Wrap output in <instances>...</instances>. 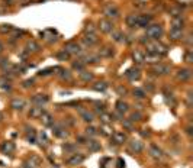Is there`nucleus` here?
I'll list each match as a JSON object with an SVG mask.
<instances>
[{
    "label": "nucleus",
    "mask_w": 193,
    "mask_h": 168,
    "mask_svg": "<svg viewBox=\"0 0 193 168\" xmlns=\"http://www.w3.org/2000/svg\"><path fill=\"white\" fill-rule=\"evenodd\" d=\"M147 52H151V54H157V55H164V54H167V51L168 48L164 44H161V42L158 41H150L147 44Z\"/></svg>",
    "instance_id": "f257e3e1"
},
{
    "label": "nucleus",
    "mask_w": 193,
    "mask_h": 168,
    "mask_svg": "<svg viewBox=\"0 0 193 168\" xmlns=\"http://www.w3.org/2000/svg\"><path fill=\"white\" fill-rule=\"evenodd\" d=\"M151 41H158L161 36L164 35V29L161 25H157V23H152V25L147 26V34H145Z\"/></svg>",
    "instance_id": "f03ea898"
},
{
    "label": "nucleus",
    "mask_w": 193,
    "mask_h": 168,
    "mask_svg": "<svg viewBox=\"0 0 193 168\" xmlns=\"http://www.w3.org/2000/svg\"><path fill=\"white\" fill-rule=\"evenodd\" d=\"M103 15L106 16V19H118V17L121 16V13H119V9L115 6V4H106L105 9H103Z\"/></svg>",
    "instance_id": "7ed1b4c3"
},
{
    "label": "nucleus",
    "mask_w": 193,
    "mask_h": 168,
    "mask_svg": "<svg viewBox=\"0 0 193 168\" xmlns=\"http://www.w3.org/2000/svg\"><path fill=\"white\" fill-rule=\"evenodd\" d=\"M151 72L154 76H167V74H170V67L166 64H154L151 68Z\"/></svg>",
    "instance_id": "20e7f679"
},
{
    "label": "nucleus",
    "mask_w": 193,
    "mask_h": 168,
    "mask_svg": "<svg viewBox=\"0 0 193 168\" xmlns=\"http://www.w3.org/2000/svg\"><path fill=\"white\" fill-rule=\"evenodd\" d=\"M64 51H67L70 55H80L81 54V46L77 44V42L71 41V42H67L65 44V46H64Z\"/></svg>",
    "instance_id": "39448f33"
},
{
    "label": "nucleus",
    "mask_w": 193,
    "mask_h": 168,
    "mask_svg": "<svg viewBox=\"0 0 193 168\" xmlns=\"http://www.w3.org/2000/svg\"><path fill=\"white\" fill-rule=\"evenodd\" d=\"M151 15H137V28H147L148 25H151Z\"/></svg>",
    "instance_id": "423d86ee"
},
{
    "label": "nucleus",
    "mask_w": 193,
    "mask_h": 168,
    "mask_svg": "<svg viewBox=\"0 0 193 168\" xmlns=\"http://www.w3.org/2000/svg\"><path fill=\"white\" fill-rule=\"evenodd\" d=\"M99 29L102 32H105V34H110L113 30V23L109 19H100L99 21Z\"/></svg>",
    "instance_id": "0eeeda50"
},
{
    "label": "nucleus",
    "mask_w": 193,
    "mask_h": 168,
    "mask_svg": "<svg viewBox=\"0 0 193 168\" xmlns=\"http://www.w3.org/2000/svg\"><path fill=\"white\" fill-rule=\"evenodd\" d=\"M129 151L131 152H135V154H139V152L144 151V143L138 139H132L129 142Z\"/></svg>",
    "instance_id": "6e6552de"
},
{
    "label": "nucleus",
    "mask_w": 193,
    "mask_h": 168,
    "mask_svg": "<svg viewBox=\"0 0 193 168\" xmlns=\"http://www.w3.org/2000/svg\"><path fill=\"white\" fill-rule=\"evenodd\" d=\"M44 113H45L44 106H35V107H31V110H29V118L31 119H41V116Z\"/></svg>",
    "instance_id": "1a4fd4ad"
},
{
    "label": "nucleus",
    "mask_w": 193,
    "mask_h": 168,
    "mask_svg": "<svg viewBox=\"0 0 193 168\" xmlns=\"http://www.w3.org/2000/svg\"><path fill=\"white\" fill-rule=\"evenodd\" d=\"M50 101V97L46 96V94H35L34 97H32V103H34L35 106H44L46 105Z\"/></svg>",
    "instance_id": "9d476101"
},
{
    "label": "nucleus",
    "mask_w": 193,
    "mask_h": 168,
    "mask_svg": "<svg viewBox=\"0 0 193 168\" xmlns=\"http://www.w3.org/2000/svg\"><path fill=\"white\" fill-rule=\"evenodd\" d=\"M83 161H84V155L83 154H80V152H77V154H73V155L68 158L67 164L68 165H80Z\"/></svg>",
    "instance_id": "9b49d317"
},
{
    "label": "nucleus",
    "mask_w": 193,
    "mask_h": 168,
    "mask_svg": "<svg viewBox=\"0 0 193 168\" xmlns=\"http://www.w3.org/2000/svg\"><path fill=\"white\" fill-rule=\"evenodd\" d=\"M176 77L179 81H187V80H190V77H192V71H190L189 68H183V70H179V71H177Z\"/></svg>",
    "instance_id": "f8f14e48"
},
{
    "label": "nucleus",
    "mask_w": 193,
    "mask_h": 168,
    "mask_svg": "<svg viewBox=\"0 0 193 168\" xmlns=\"http://www.w3.org/2000/svg\"><path fill=\"white\" fill-rule=\"evenodd\" d=\"M112 139H113V143L122 145V143L126 142L128 136H126V133H123V132H113V133H112Z\"/></svg>",
    "instance_id": "ddd939ff"
},
{
    "label": "nucleus",
    "mask_w": 193,
    "mask_h": 168,
    "mask_svg": "<svg viewBox=\"0 0 193 168\" xmlns=\"http://www.w3.org/2000/svg\"><path fill=\"white\" fill-rule=\"evenodd\" d=\"M52 133H54L57 138H65L68 135V132L64 129L63 125H52Z\"/></svg>",
    "instance_id": "4468645a"
},
{
    "label": "nucleus",
    "mask_w": 193,
    "mask_h": 168,
    "mask_svg": "<svg viewBox=\"0 0 193 168\" xmlns=\"http://www.w3.org/2000/svg\"><path fill=\"white\" fill-rule=\"evenodd\" d=\"M97 36L96 34H84V38H83V44L86 46H92L94 44H97Z\"/></svg>",
    "instance_id": "2eb2a0df"
},
{
    "label": "nucleus",
    "mask_w": 193,
    "mask_h": 168,
    "mask_svg": "<svg viewBox=\"0 0 193 168\" xmlns=\"http://www.w3.org/2000/svg\"><path fill=\"white\" fill-rule=\"evenodd\" d=\"M148 152H150V155H151L152 158H155V160H160V158L163 156V151H161L157 145H154V143H151V145H150Z\"/></svg>",
    "instance_id": "dca6fc26"
},
{
    "label": "nucleus",
    "mask_w": 193,
    "mask_h": 168,
    "mask_svg": "<svg viewBox=\"0 0 193 168\" xmlns=\"http://www.w3.org/2000/svg\"><path fill=\"white\" fill-rule=\"evenodd\" d=\"M125 76L129 81H135L141 77V72H139L138 68H131V70H128V71L125 72Z\"/></svg>",
    "instance_id": "f3484780"
},
{
    "label": "nucleus",
    "mask_w": 193,
    "mask_h": 168,
    "mask_svg": "<svg viewBox=\"0 0 193 168\" xmlns=\"http://www.w3.org/2000/svg\"><path fill=\"white\" fill-rule=\"evenodd\" d=\"M0 151L3 152V154H12L13 151H15V143L10 142V141H6V142H3L2 145H0Z\"/></svg>",
    "instance_id": "a211bd4d"
},
{
    "label": "nucleus",
    "mask_w": 193,
    "mask_h": 168,
    "mask_svg": "<svg viewBox=\"0 0 193 168\" xmlns=\"http://www.w3.org/2000/svg\"><path fill=\"white\" fill-rule=\"evenodd\" d=\"M25 100L23 99H19V97H16V99H13L12 101H10V107H12L13 110H22L23 107H25Z\"/></svg>",
    "instance_id": "6ab92c4d"
},
{
    "label": "nucleus",
    "mask_w": 193,
    "mask_h": 168,
    "mask_svg": "<svg viewBox=\"0 0 193 168\" xmlns=\"http://www.w3.org/2000/svg\"><path fill=\"white\" fill-rule=\"evenodd\" d=\"M183 28H185V19H183L181 16L173 17V21H171V29H181V30H183Z\"/></svg>",
    "instance_id": "aec40b11"
},
{
    "label": "nucleus",
    "mask_w": 193,
    "mask_h": 168,
    "mask_svg": "<svg viewBox=\"0 0 193 168\" xmlns=\"http://www.w3.org/2000/svg\"><path fill=\"white\" fill-rule=\"evenodd\" d=\"M115 54V51L112 46H103L99 52V57H103V58H112Z\"/></svg>",
    "instance_id": "412c9836"
},
{
    "label": "nucleus",
    "mask_w": 193,
    "mask_h": 168,
    "mask_svg": "<svg viewBox=\"0 0 193 168\" xmlns=\"http://www.w3.org/2000/svg\"><path fill=\"white\" fill-rule=\"evenodd\" d=\"M168 36H170L171 41H180V39H183V30L181 29H170Z\"/></svg>",
    "instance_id": "4be33fe9"
},
{
    "label": "nucleus",
    "mask_w": 193,
    "mask_h": 168,
    "mask_svg": "<svg viewBox=\"0 0 193 168\" xmlns=\"http://www.w3.org/2000/svg\"><path fill=\"white\" fill-rule=\"evenodd\" d=\"M160 61V55L157 54H151V52H147V55H144V63L148 64H158Z\"/></svg>",
    "instance_id": "5701e85b"
},
{
    "label": "nucleus",
    "mask_w": 193,
    "mask_h": 168,
    "mask_svg": "<svg viewBox=\"0 0 193 168\" xmlns=\"http://www.w3.org/2000/svg\"><path fill=\"white\" fill-rule=\"evenodd\" d=\"M128 110H129V106H128V103H126V101H123V100L116 101V112H118V113L125 114Z\"/></svg>",
    "instance_id": "b1692460"
},
{
    "label": "nucleus",
    "mask_w": 193,
    "mask_h": 168,
    "mask_svg": "<svg viewBox=\"0 0 193 168\" xmlns=\"http://www.w3.org/2000/svg\"><path fill=\"white\" fill-rule=\"evenodd\" d=\"M87 148H89V151H92V152H97V151H100V142H97L96 139H90V141H87Z\"/></svg>",
    "instance_id": "393cba45"
},
{
    "label": "nucleus",
    "mask_w": 193,
    "mask_h": 168,
    "mask_svg": "<svg viewBox=\"0 0 193 168\" xmlns=\"http://www.w3.org/2000/svg\"><path fill=\"white\" fill-rule=\"evenodd\" d=\"M132 59H134L137 64L144 63V52L141 49H134L132 51Z\"/></svg>",
    "instance_id": "a878e982"
},
{
    "label": "nucleus",
    "mask_w": 193,
    "mask_h": 168,
    "mask_svg": "<svg viewBox=\"0 0 193 168\" xmlns=\"http://www.w3.org/2000/svg\"><path fill=\"white\" fill-rule=\"evenodd\" d=\"M80 114H81V119H83L84 122H93L94 120V114L92 112H89V110H80Z\"/></svg>",
    "instance_id": "bb28decb"
},
{
    "label": "nucleus",
    "mask_w": 193,
    "mask_h": 168,
    "mask_svg": "<svg viewBox=\"0 0 193 168\" xmlns=\"http://www.w3.org/2000/svg\"><path fill=\"white\" fill-rule=\"evenodd\" d=\"M41 120H42V125H45V126H52L54 125V119H52V116H51L50 113H44L41 116Z\"/></svg>",
    "instance_id": "cd10ccee"
},
{
    "label": "nucleus",
    "mask_w": 193,
    "mask_h": 168,
    "mask_svg": "<svg viewBox=\"0 0 193 168\" xmlns=\"http://www.w3.org/2000/svg\"><path fill=\"white\" fill-rule=\"evenodd\" d=\"M132 94H134L135 99H139V100H142V99L147 97V93L144 91L142 88H135L134 91H132Z\"/></svg>",
    "instance_id": "c85d7f7f"
},
{
    "label": "nucleus",
    "mask_w": 193,
    "mask_h": 168,
    "mask_svg": "<svg viewBox=\"0 0 193 168\" xmlns=\"http://www.w3.org/2000/svg\"><path fill=\"white\" fill-rule=\"evenodd\" d=\"M110 34H112V38H113V41H116V42H123V41H125V35L122 34V32L112 30Z\"/></svg>",
    "instance_id": "c756f323"
},
{
    "label": "nucleus",
    "mask_w": 193,
    "mask_h": 168,
    "mask_svg": "<svg viewBox=\"0 0 193 168\" xmlns=\"http://www.w3.org/2000/svg\"><path fill=\"white\" fill-rule=\"evenodd\" d=\"M126 25L129 28H137V15H129L126 17Z\"/></svg>",
    "instance_id": "7c9ffc66"
},
{
    "label": "nucleus",
    "mask_w": 193,
    "mask_h": 168,
    "mask_svg": "<svg viewBox=\"0 0 193 168\" xmlns=\"http://www.w3.org/2000/svg\"><path fill=\"white\" fill-rule=\"evenodd\" d=\"M100 120L105 123V125H109V123L113 120V116H112V114H109V113H105V112H103V113L100 114Z\"/></svg>",
    "instance_id": "2f4dec72"
},
{
    "label": "nucleus",
    "mask_w": 193,
    "mask_h": 168,
    "mask_svg": "<svg viewBox=\"0 0 193 168\" xmlns=\"http://www.w3.org/2000/svg\"><path fill=\"white\" fill-rule=\"evenodd\" d=\"M80 78H81V80L83 81H92L93 80V74L92 72H87V71H81L80 72Z\"/></svg>",
    "instance_id": "473e14b6"
},
{
    "label": "nucleus",
    "mask_w": 193,
    "mask_h": 168,
    "mask_svg": "<svg viewBox=\"0 0 193 168\" xmlns=\"http://www.w3.org/2000/svg\"><path fill=\"white\" fill-rule=\"evenodd\" d=\"M12 30H13V26L9 25V23L0 25V34H9V32H12Z\"/></svg>",
    "instance_id": "72a5a7b5"
},
{
    "label": "nucleus",
    "mask_w": 193,
    "mask_h": 168,
    "mask_svg": "<svg viewBox=\"0 0 193 168\" xmlns=\"http://www.w3.org/2000/svg\"><path fill=\"white\" fill-rule=\"evenodd\" d=\"M57 58L60 59V61H67L68 58H70V54H68L67 51H64V49H61L58 52V54H57Z\"/></svg>",
    "instance_id": "f704fd0d"
},
{
    "label": "nucleus",
    "mask_w": 193,
    "mask_h": 168,
    "mask_svg": "<svg viewBox=\"0 0 193 168\" xmlns=\"http://www.w3.org/2000/svg\"><path fill=\"white\" fill-rule=\"evenodd\" d=\"M93 88L97 90V91H105L106 88H108V84L103 83V81H99V83H96L94 86H93Z\"/></svg>",
    "instance_id": "c9c22d12"
},
{
    "label": "nucleus",
    "mask_w": 193,
    "mask_h": 168,
    "mask_svg": "<svg viewBox=\"0 0 193 168\" xmlns=\"http://www.w3.org/2000/svg\"><path fill=\"white\" fill-rule=\"evenodd\" d=\"M26 46L29 48L28 51H32V52H38V51H39V45H38V44H36L35 41H29Z\"/></svg>",
    "instance_id": "e433bc0d"
},
{
    "label": "nucleus",
    "mask_w": 193,
    "mask_h": 168,
    "mask_svg": "<svg viewBox=\"0 0 193 168\" xmlns=\"http://www.w3.org/2000/svg\"><path fill=\"white\" fill-rule=\"evenodd\" d=\"M83 32L84 34H96V28L93 26V23H86Z\"/></svg>",
    "instance_id": "4c0bfd02"
},
{
    "label": "nucleus",
    "mask_w": 193,
    "mask_h": 168,
    "mask_svg": "<svg viewBox=\"0 0 193 168\" xmlns=\"http://www.w3.org/2000/svg\"><path fill=\"white\" fill-rule=\"evenodd\" d=\"M129 120L131 122H138V120H142V113H139V112H135L129 116Z\"/></svg>",
    "instance_id": "58836bf2"
},
{
    "label": "nucleus",
    "mask_w": 193,
    "mask_h": 168,
    "mask_svg": "<svg viewBox=\"0 0 193 168\" xmlns=\"http://www.w3.org/2000/svg\"><path fill=\"white\" fill-rule=\"evenodd\" d=\"M0 87L3 90H10L12 86H10V81H7L6 78H0Z\"/></svg>",
    "instance_id": "ea45409f"
},
{
    "label": "nucleus",
    "mask_w": 193,
    "mask_h": 168,
    "mask_svg": "<svg viewBox=\"0 0 193 168\" xmlns=\"http://www.w3.org/2000/svg\"><path fill=\"white\" fill-rule=\"evenodd\" d=\"M61 72H58V76L61 77V80H70L71 78V74H70V71H67V70H60Z\"/></svg>",
    "instance_id": "a19ab883"
},
{
    "label": "nucleus",
    "mask_w": 193,
    "mask_h": 168,
    "mask_svg": "<svg viewBox=\"0 0 193 168\" xmlns=\"http://www.w3.org/2000/svg\"><path fill=\"white\" fill-rule=\"evenodd\" d=\"M96 133H97V129L94 126H87V128H86V135H87V136H94Z\"/></svg>",
    "instance_id": "79ce46f5"
},
{
    "label": "nucleus",
    "mask_w": 193,
    "mask_h": 168,
    "mask_svg": "<svg viewBox=\"0 0 193 168\" xmlns=\"http://www.w3.org/2000/svg\"><path fill=\"white\" fill-rule=\"evenodd\" d=\"M168 12H170V15H171L173 17H179V16H181V10H180L179 7H171L170 10H168Z\"/></svg>",
    "instance_id": "37998d69"
},
{
    "label": "nucleus",
    "mask_w": 193,
    "mask_h": 168,
    "mask_svg": "<svg viewBox=\"0 0 193 168\" xmlns=\"http://www.w3.org/2000/svg\"><path fill=\"white\" fill-rule=\"evenodd\" d=\"M73 68L74 70H79V71H83V68H84V63L80 59V61H77V63H73Z\"/></svg>",
    "instance_id": "c03bdc74"
},
{
    "label": "nucleus",
    "mask_w": 193,
    "mask_h": 168,
    "mask_svg": "<svg viewBox=\"0 0 193 168\" xmlns=\"http://www.w3.org/2000/svg\"><path fill=\"white\" fill-rule=\"evenodd\" d=\"M185 61L187 64H192L193 63V55H192V51H187V52H186V55H185Z\"/></svg>",
    "instance_id": "a18cd8bd"
},
{
    "label": "nucleus",
    "mask_w": 193,
    "mask_h": 168,
    "mask_svg": "<svg viewBox=\"0 0 193 168\" xmlns=\"http://www.w3.org/2000/svg\"><path fill=\"white\" fill-rule=\"evenodd\" d=\"M102 135H105V136H109V135H112V130H109V128H108V125H105L103 128L100 129Z\"/></svg>",
    "instance_id": "49530a36"
},
{
    "label": "nucleus",
    "mask_w": 193,
    "mask_h": 168,
    "mask_svg": "<svg viewBox=\"0 0 193 168\" xmlns=\"http://www.w3.org/2000/svg\"><path fill=\"white\" fill-rule=\"evenodd\" d=\"M116 91H118V94H119V96H125L126 93H128V90H126L125 87H122V86H119V87L116 88Z\"/></svg>",
    "instance_id": "de8ad7c7"
},
{
    "label": "nucleus",
    "mask_w": 193,
    "mask_h": 168,
    "mask_svg": "<svg viewBox=\"0 0 193 168\" xmlns=\"http://www.w3.org/2000/svg\"><path fill=\"white\" fill-rule=\"evenodd\" d=\"M74 149H76V147H74V145H70V143H65V145H64V151L74 152Z\"/></svg>",
    "instance_id": "09e8293b"
},
{
    "label": "nucleus",
    "mask_w": 193,
    "mask_h": 168,
    "mask_svg": "<svg viewBox=\"0 0 193 168\" xmlns=\"http://www.w3.org/2000/svg\"><path fill=\"white\" fill-rule=\"evenodd\" d=\"M123 126H125L126 129H132V122H131L129 119H123Z\"/></svg>",
    "instance_id": "8fccbe9b"
},
{
    "label": "nucleus",
    "mask_w": 193,
    "mask_h": 168,
    "mask_svg": "<svg viewBox=\"0 0 193 168\" xmlns=\"http://www.w3.org/2000/svg\"><path fill=\"white\" fill-rule=\"evenodd\" d=\"M186 44H187L189 46L192 45V35H190V34L187 35V36H186Z\"/></svg>",
    "instance_id": "3c124183"
},
{
    "label": "nucleus",
    "mask_w": 193,
    "mask_h": 168,
    "mask_svg": "<svg viewBox=\"0 0 193 168\" xmlns=\"http://www.w3.org/2000/svg\"><path fill=\"white\" fill-rule=\"evenodd\" d=\"M77 142H79V143H86L87 141H86L83 136H77Z\"/></svg>",
    "instance_id": "603ef678"
},
{
    "label": "nucleus",
    "mask_w": 193,
    "mask_h": 168,
    "mask_svg": "<svg viewBox=\"0 0 193 168\" xmlns=\"http://www.w3.org/2000/svg\"><path fill=\"white\" fill-rule=\"evenodd\" d=\"M145 88H147V90H150V91H152V90H154V86H152L151 83H147V84H145Z\"/></svg>",
    "instance_id": "864d4df0"
},
{
    "label": "nucleus",
    "mask_w": 193,
    "mask_h": 168,
    "mask_svg": "<svg viewBox=\"0 0 193 168\" xmlns=\"http://www.w3.org/2000/svg\"><path fill=\"white\" fill-rule=\"evenodd\" d=\"M29 86H34V80H26L25 81V87H29Z\"/></svg>",
    "instance_id": "5fc2aeb1"
},
{
    "label": "nucleus",
    "mask_w": 193,
    "mask_h": 168,
    "mask_svg": "<svg viewBox=\"0 0 193 168\" xmlns=\"http://www.w3.org/2000/svg\"><path fill=\"white\" fill-rule=\"evenodd\" d=\"M186 132H187V135H192V126H187V128H186Z\"/></svg>",
    "instance_id": "6e6d98bb"
},
{
    "label": "nucleus",
    "mask_w": 193,
    "mask_h": 168,
    "mask_svg": "<svg viewBox=\"0 0 193 168\" xmlns=\"http://www.w3.org/2000/svg\"><path fill=\"white\" fill-rule=\"evenodd\" d=\"M2 51H3V44L0 42V54H2Z\"/></svg>",
    "instance_id": "4d7b16f0"
},
{
    "label": "nucleus",
    "mask_w": 193,
    "mask_h": 168,
    "mask_svg": "<svg viewBox=\"0 0 193 168\" xmlns=\"http://www.w3.org/2000/svg\"><path fill=\"white\" fill-rule=\"evenodd\" d=\"M4 2H9V4H12V2H13V0H4Z\"/></svg>",
    "instance_id": "13d9d810"
},
{
    "label": "nucleus",
    "mask_w": 193,
    "mask_h": 168,
    "mask_svg": "<svg viewBox=\"0 0 193 168\" xmlns=\"http://www.w3.org/2000/svg\"><path fill=\"white\" fill-rule=\"evenodd\" d=\"M0 120H2V113H0Z\"/></svg>",
    "instance_id": "bf43d9fd"
}]
</instances>
